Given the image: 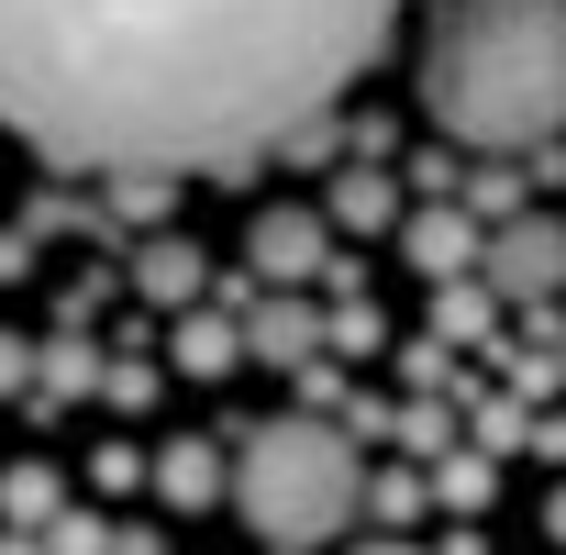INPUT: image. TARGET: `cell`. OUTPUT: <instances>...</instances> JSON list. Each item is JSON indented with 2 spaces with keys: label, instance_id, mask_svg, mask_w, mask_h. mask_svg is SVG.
<instances>
[{
  "label": "cell",
  "instance_id": "obj_11",
  "mask_svg": "<svg viewBox=\"0 0 566 555\" xmlns=\"http://www.w3.org/2000/svg\"><path fill=\"white\" fill-rule=\"evenodd\" d=\"M156 489H167L178 511H200V500L222 489V467H211V444H167V455H156Z\"/></svg>",
  "mask_w": 566,
  "mask_h": 555
},
{
  "label": "cell",
  "instance_id": "obj_19",
  "mask_svg": "<svg viewBox=\"0 0 566 555\" xmlns=\"http://www.w3.org/2000/svg\"><path fill=\"white\" fill-rule=\"evenodd\" d=\"M23 378H34V345H23V334H0V400H12Z\"/></svg>",
  "mask_w": 566,
  "mask_h": 555
},
{
  "label": "cell",
  "instance_id": "obj_22",
  "mask_svg": "<svg viewBox=\"0 0 566 555\" xmlns=\"http://www.w3.org/2000/svg\"><path fill=\"white\" fill-rule=\"evenodd\" d=\"M277 555H301V544H277Z\"/></svg>",
  "mask_w": 566,
  "mask_h": 555
},
{
  "label": "cell",
  "instance_id": "obj_3",
  "mask_svg": "<svg viewBox=\"0 0 566 555\" xmlns=\"http://www.w3.org/2000/svg\"><path fill=\"white\" fill-rule=\"evenodd\" d=\"M233 500L266 544H334L356 511H367V467H356V433L323 422V411H277L255 433H233Z\"/></svg>",
  "mask_w": 566,
  "mask_h": 555
},
{
  "label": "cell",
  "instance_id": "obj_15",
  "mask_svg": "<svg viewBox=\"0 0 566 555\" xmlns=\"http://www.w3.org/2000/svg\"><path fill=\"white\" fill-rule=\"evenodd\" d=\"M45 533H56L45 555H123V533H112V522H90V511H56Z\"/></svg>",
  "mask_w": 566,
  "mask_h": 555
},
{
  "label": "cell",
  "instance_id": "obj_6",
  "mask_svg": "<svg viewBox=\"0 0 566 555\" xmlns=\"http://www.w3.org/2000/svg\"><path fill=\"white\" fill-rule=\"evenodd\" d=\"M400 255L433 278V290H444V278H478V266H489V222H478L467 200H422V211L400 222Z\"/></svg>",
  "mask_w": 566,
  "mask_h": 555
},
{
  "label": "cell",
  "instance_id": "obj_2",
  "mask_svg": "<svg viewBox=\"0 0 566 555\" xmlns=\"http://www.w3.org/2000/svg\"><path fill=\"white\" fill-rule=\"evenodd\" d=\"M422 112L478 156L566 145V0H444L422 34Z\"/></svg>",
  "mask_w": 566,
  "mask_h": 555
},
{
  "label": "cell",
  "instance_id": "obj_18",
  "mask_svg": "<svg viewBox=\"0 0 566 555\" xmlns=\"http://www.w3.org/2000/svg\"><path fill=\"white\" fill-rule=\"evenodd\" d=\"M422 511V478H378V522H411Z\"/></svg>",
  "mask_w": 566,
  "mask_h": 555
},
{
  "label": "cell",
  "instance_id": "obj_7",
  "mask_svg": "<svg viewBox=\"0 0 566 555\" xmlns=\"http://www.w3.org/2000/svg\"><path fill=\"white\" fill-rule=\"evenodd\" d=\"M244 356H266V367H323V356H334V323H323L301 290H277V301L244 312Z\"/></svg>",
  "mask_w": 566,
  "mask_h": 555
},
{
  "label": "cell",
  "instance_id": "obj_16",
  "mask_svg": "<svg viewBox=\"0 0 566 555\" xmlns=\"http://www.w3.org/2000/svg\"><path fill=\"white\" fill-rule=\"evenodd\" d=\"M167 189L178 178H112V222H167Z\"/></svg>",
  "mask_w": 566,
  "mask_h": 555
},
{
  "label": "cell",
  "instance_id": "obj_21",
  "mask_svg": "<svg viewBox=\"0 0 566 555\" xmlns=\"http://www.w3.org/2000/svg\"><path fill=\"white\" fill-rule=\"evenodd\" d=\"M356 555H422V544H356Z\"/></svg>",
  "mask_w": 566,
  "mask_h": 555
},
{
  "label": "cell",
  "instance_id": "obj_10",
  "mask_svg": "<svg viewBox=\"0 0 566 555\" xmlns=\"http://www.w3.org/2000/svg\"><path fill=\"white\" fill-rule=\"evenodd\" d=\"M167 356H178L189 378H233V367H244V323H222V312H189Z\"/></svg>",
  "mask_w": 566,
  "mask_h": 555
},
{
  "label": "cell",
  "instance_id": "obj_9",
  "mask_svg": "<svg viewBox=\"0 0 566 555\" xmlns=\"http://www.w3.org/2000/svg\"><path fill=\"white\" fill-rule=\"evenodd\" d=\"M323 211H334L345 233H378V222H400V178H378V156H367V167H345V178H334V200H323Z\"/></svg>",
  "mask_w": 566,
  "mask_h": 555
},
{
  "label": "cell",
  "instance_id": "obj_12",
  "mask_svg": "<svg viewBox=\"0 0 566 555\" xmlns=\"http://www.w3.org/2000/svg\"><path fill=\"white\" fill-rule=\"evenodd\" d=\"M0 511H12V533H45L56 522V478L45 467H12V478H0Z\"/></svg>",
  "mask_w": 566,
  "mask_h": 555
},
{
  "label": "cell",
  "instance_id": "obj_20",
  "mask_svg": "<svg viewBox=\"0 0 566 555\" xmlns=\"http://www.w3.org/2000/svg\"><path fill=\"white\" fill-rule=\"evenodd\" d=\"M544 533H555V544H566V489H555V500H544Z\"/></svg>",
  "mask_w": 566,
  "mask_h": 555
},
{
  "label": "cell",
  "instance_id": "obj_4",
  "mask_svg": "<svg viewBox=\"0 0 566 555\" xmlns=\"http://www.w3.org/2000/svg\"><path fill=\"white\" fill-rule=\"evenodd\" d=\"M478 278H489L500 301H522V312H533V301H555V290H566V222H555V211H522V222H500Z\"/></svg>",
  "mask_w": 566,
  "mask_h": 555
},
{
  "label": "cell",
  "instance_id": "obj_5",
  "mask_svg": "<svg viewBox=\"0 0 566 555\" xmlns=\"http://www.w3.org/2000/svg\"><path fill=\"white\" fill-rule=\"evenodd\" d=\"M244 266L266 278V290H312V278H334V211H255L244 222Z\"/></svg>",
  "mask_w": 566,
  "mask_h": 555
},
{
  "label": "cell",
  "instance_id": "obj_8",
  "mask_svg": "<svg viewBox=\"0 0 566 555\" xmlns=\"http://www.w3.org/2000/svg\"><path fill=\"white\" fill-rule=\"evenodd\" d=\"M134 290H145V301H167V312H200V244L156 233V244L134 255Z\"/></svg>",
  "mask_w": 566,
  "mask_h": 555
},
{
  "label": "cell",
  "instance_id": "obj_14",
  "mask_svg": "<svg viewBox=\"0 0 566 555\" xmlns=\"http://www.w3.org/2000/svg\"><path fill=\"white\" fill-rule=\"evenodd\" d=\"M433 489H444L455 511H489V489H500V478H489V455H444V467H433Z\"/></svg>",
  "mask_w": 566,
  "mask_h": 555
},
{
  "label": "cell",
  "instance_id": "obj_13",
  "mask_svg": "<svg viewBox=\"0 0 566 555\" xmlns=\"http://www.w3.org/2000/svg\"><path fill=\"white\" fill-rule=\"evenodd\" d=\"M455 200H467V211H478L489 233H500V222H522V178H511V167H478V178H467Z\"/></svg>",
  "mask_w": 566,
  "mask_h": 555
},
{
  "label": "cell",
  "instance_id": "obj_17",
  "mask_svg": "<svg viewBox=\"0 0 566 555\" xmlns=\"http://www.w3.org/2000/svg\"><path fill=\"white\" fill-rule=\"evenodd\" d=\"M367 345H378V312L345 301V312H334V356H367Z\"/></svg>",
  "mask_w": 566,
  "mask_h": 555
},
{
  "label": "cell",
  "instance_id": "obj_1",
  "mask_svg": "<svg viewBox=\"0 0 566 555\" xmlns=\"http://www.w3.org/2000/svg\"><path fill=\"white\" fill-rule=\"evenodd\" d=\"M400 0H0V134L78 178H222L323 123Z\"/></svg>",
  "mask_w": 566,
  "mask_h": 555
}]
</instances>
